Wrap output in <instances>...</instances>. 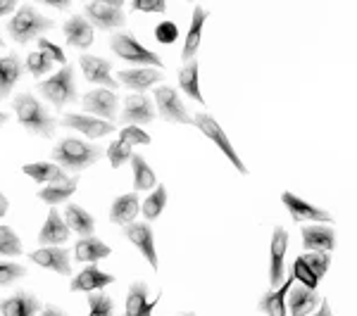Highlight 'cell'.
Returning a JSON list of instances; mask_svg holds the SVG:
<instances>
[{"mask_svg":"<svg viewBox=\"0 0 357 316\" xmlns=\"http://www.w3.org/2000/svg\"><path fill=\"white\" fill-rule=\"evenodd\" d=\"M110 48L119 60L129 62V65H151L155 69L162 67V57L153 50H148L131 31H117L110 38Z\"/></svg>","mask_w":357,"mask_h":316,"instance_id":"4","label":"cell"},{"mask_svg":"<svg viewBox=\"0 0 357 316\" xmlns=\"http://www.w3.org/2000/svg\"><path fill=\"white\" fill-rule=\"evenodd\" d=\"M191 124L193 126H198L203 134L210 138L212 143H215L220 150L227 155L229 157V162H231L236 166V171H241V174H248V166L241 162V157H238V152L234 150V145H231V141L227 138V134L222 131V126L220 122H217L212 114H205V112H200V114H195V117H191Z\"/></svg>","mask_w":357,"mask_h":316,"instance_id":"6","label":"cell"},{"mask_svg":"<svg viewBox=\"0 0 357 316\" xmlns=\"http://www.w3.org/2000/svg\"><path fill=\"white\" fill-rule=\"evenodd\" d=\"M303 248L307 252H331L336 248V233L324 223L303 226Z\"/></svg>","mask_w":357,"mask_h":316,"instance_id":"20","label":"cell"},{"mask_svg":"<svg viewBox=\"0 0 357 316\" xmlns=\"http://www.w3.org/2000/svg\"><path fill=\"white\" fill-rule=\"evenodd\" d=\"M286 252H289V231L284 226H276L269 248V283L272 290L279 288L286 278Z\"/></svg>","mask_w":357,"mask_h":316,"instance_id":"8","label":"cell"},{"mask_svg":"<svg viewBox=\"0 0 357 316\" xmlns=\"http://www.w3.org/2000/svg\"><path fill=\"white\" fill-rule=\"evenodd\" d=\"M22 276H26V269L22 267V264L0 260V285L15 283V281H20Z\"/></svg>","mask_w":357,"mask_h":316,"instance_id":"42","label":"cell"},{"mask_svg":"<svg viewBox=\"0 0 357 316\" xmlns=\"http://www.w3.org/2000/svg\"><path fill=\"white\" fill-rule=\"evenodd\" d=\"M10 122V117H8V112H0V126H5Z\"/></svg>","mask_w":357,"mask_h":316,"instance_id":"53","label":"cell"},{"mask_svg":"<svg viewBox=\"0 0 357 316\" xmlns=\"http://www.w3.org/2000/svg\"><path fill=\"white\" fill-rule=\"evenodd\" d=\"M188 3H195V0H188Z\"/></svg>","mask_w":357,"mask_h":316,"instance_id":"56","label":"cell"},{"mask_svg":"<svg viewBox=\"0 0 357 316\" xmlns=\"http://www.w3.org/2000/svg\"><path fill=\"white\" fill-rule=\"evenodd\" d=\"M84 17L89 19L91 26H98L100 31L122 29L126 22L122 8H112V5H105V3H96V0H91L84 8Z\"/></svg>","mask_w":357,"mask_h":316,"instance_id":"10","label":"cell"},{"mask_svg":"<svg viewBox=\"0 0 357 316\" xmlns=\"http://www.w3.org/2000/svg\"><path fill=\"white\" fill-rule=\"evenodd\" d=\"M293 281H296V278H293V274H291L289 278H284V283H281L279 288L264 292L260 304H257V307H260V312H264L267 316H286V292L291 290Z\"/></svg>","mask_w":357,"mask_h":316,"instance_id":"26","label":"cell"},{"mask_svg":"<svg viewBox=\"0 0 357 316\" xmlns=\"http://www.w3.org/2000/svg\"><path fill=\"white\" fill-rule=\"evenodd\" d=\"M89 316H112L114 314V302L107 295H89Z\"/></svg>","mask_w":357,"mask_h":316,"instance_id":"41","label":"cell"},{"mask_svg":"<svg viewBox=\"0 0 357 316\" xmlns=\"http://www.w3.org/2000/svg\"><path fill=\"white\" fill-rule=\"evenodd\" d=\"M124 235L143 252V257L148 260V264L158 271V252H155V235L148 221H131L124 226Z\"/></svg>","mask_w":357,"mask_h":316,"instance_id":"12","label":"cell"},{"mask_svg":"<svg viewBox=\"0 0 357 316\" xmlns=\"http://www.w3.org/2000/svg\"><path fill=\"white\" fill-rule=\"evenodd\" d=\"M207 17H210V13H207L205 8H198V5H195V8H193V17H191V29H188L186 41H183V48H181V60L183 62L193 60L195 53H198L200 38H203V26H205Z\"/></svg>","mask_w":357,"mask_h":316,"instance_id":"23","label":"cell"},{"mask_svg":"<svg viewBox=\"0 0 357 316\" xmlns=\"http://www.w3.org/2000/svg\"><path fill=\"white\" fill-rule=\"evenodd\" d=\"M129 162H131V169H134L136 193L138 191H153V188L158 186V176H155V171L148 166L146 157H141V155H131Z\"/></svg>","mask_w":357,"mask_h":316,"instance_id":"34","label":"cell"},{"mask_svg":"<svg viewBox=\"0 0 357 316\" xmlns=\"http://www.w3.org/2000/svg\"><path fill=\"white\" fill-rule=\"evenodd\" d=\"M160 300V292H158ZM158 300H148V285L143 281L131 283L129 292H126L124 316H153V309L158 307Z\"/></svg>","mask_w":357,"mask_h":316,"instance_id":"19","label":"cell"},{"mask_svg":"<svg viewBox=\"0 0 357 316\" xmlns=\"http://www.w3.org/2000/svg\"><path fill=\"white\" fill-rule=\"evenodd\" d=\"M38 3L50 5V8H55V10H69V8H72V0H38Z\"/></svg>","mask_w":357,"mask_h":316,"instance_id":"48","label":"cell"},{"mask_svg":"<svg viewBox=\"0 0 357 316\" xmlns=\"http://www.w3.org/2000/svg\"><path fill=\"white\" fill-rule=\"evenodd\" d=\"M96 3H105V5H112V8H122L124 0H96Z\"/></svg>","mask_w":357,"mask_h":316,"instance_id":"52","label":"cell"},{"mask_svg":"<svg viewBox=\"0 0 357 316\" xmlns=\"http://www.w3.org/2000/svg\"><path fill=\"white\" fill-rule=\"evenodd\" d=\"M3 45H5V41H3V36H0V48H3Z\"/></svg>","mask_w":357,"mask_h":316,"instance_id":"54","label":"cell"},{"mask_svg":"<svg viewBox=\"0 0 357 316\" xmlns=\"http://www.w3.org/2000/svg\"><path fill=\"white\" fill-rule=\"evenodd\" d=\"M293 278L310 290H317V283H319V278H317V276L312 274V269H310L301 257H298L296 264H293Z\"/></svg>","mask_w":357,"mask_h":316,"instance_id":"39","label":"cell"},{"mask_svg":"<svg viewBox=\"0 0 357 316\" xmlns=\"http://www.w3.org/2000/svg\"><path fill=\"white\" fill-rule=\"evenodd\" d=\"M53 26H55L53 19L43 17L36 8H31V5H26V3L22 5V8H17V13L8 19L10 38L22 45H26L29 41H33V38L43 36V33L50 31Z\"/></svg>","mask_w":357,"mask_h":316,"instance_id":"2","label":"cell"},{"mask_svg":"<svg viewBox=\"0 0 357 316\" xmlns=\"http://www.w3.org/2000/svg\"><path fill=\"white\" fill-rule=\"evenodd\" d=\"M77 193V179H62V181H53V183H45V188L38 191V200L50 207H55L57 203H65L67 198Z\"/></svg>","mask_w":357,"mask_h":316,"instance_id":"31","label":"cell"},{"mask_svg":"<svg viewBox=\"0 0 357 316\" xmlns=\"http://www.w3.org/2000/svg\"><path fill=\"white\" fill-rule=\"evenodd\" d=\"M26 69H29V74H31V77L41 79L43 74H48L50 69H53V62H50L43 53H38V50H36V53L26 55Z\"/></svg>","mask_w":357,"mask_h":316,"instance_id":"40","label":"cell"},{"mask_svg":"<svg viewBox=\"0 0 357 316\" xmlns=\"http://www.w3.org/2000/svg\"><path fill=\"white\" fill-rule=\"evenodd\" d=\"M289 292H291V316H310L321 302V297L317 295V290L305 288L301 283L291 285Z\"/></svg>","mask_w":357,"mask_h":316,"instance_id":"28","label":"cell"},{"mask_svg":"<svg viewBox=\"0 0 357 316\" xmlns=\"http://www.w3.org/2000/svg\"><path fill=\"white\" fill-rule=\"evenodd\" d=\"M131 8L136 13H167V0H134Z\"/></svg>","mask_w":357,"mask_h":316,"instance_id":"46","label":"cell"},{"mask_svg":"<svg viewBox=\"0 0 357 316\" xmlns=\"http://www.w3.org/2000/svg\"><path fill=\"white\" fill-rule=\"evenodd\" d=\"M22 72H24V65H22L17 53L0 57V100H5V97L13 93L17 81L22 79Z\"/></svg>","mask_w":357,"mask_h":316,"instance_id":"24","label":"cell"},{"mask_svg":"<svg viewBox=\"0 0 357 316\" xmlns=\"http://www.w3.org/2000/svg\"><path fill=\"white\" fill-rule=\"evenodd\" d=\"M281 203L284 207L289 210L291 219L293 221H317V223H331L333 216L329 214L326 210H321V207H314L310 203H305L303 198H298V195H293L291 191L281 193Z\"/></svg>","mask_w":357,"mask_h":316,"instance_id":"11","label":"cell"},{"mask_svg":"<svg viewBox=\"0 0 357 316\" xmlns=\"http://www.w3.org/2000/svg\"><path fill=\"white\" fill-rule=\"evenodd\" d=\"M153 105H158V114L165 122L172 124H191V114L186 112V105L181 102V95L176 93V88L167 84L155 86L153 93Z\"/></svg>","mask_w":357,"mask_h":316,"instance_id":"7","label":"cell"},{"mask_svg":"<svg viewBox=\"0 0 357 316\" xmlns=\"http://www.w3.org/2000/svg\"><path fill=\"white\" fill-rule=\"evenodd\" d=\"M62 33L67 38V45L72 48H79V50H86L93 45V26L89 24L84 15H74L62 24Z\"/></svg>","mask_w":357,"mask_h":316,"instance_id":"18","label":"cell"},{"mask_svg":"<svg viewBox=\"0 0 357 316\" xmlns=\"http://www.w3.org/2000/svg\"><path fill=\"white\" fill-rule=\"evenodd\" d=\"M8 210H10V200L5 198L3 193H0V216H5V214H8Z\"/></svg>","mask_w":357,"mask_h":316,"instance_id":"51","label":"cell"},{"mask_svg":"<svg viewBox=\"0 0 357 316\" xmlns=\"http://www.w3.org/2000/svg\"><path fill=\"white\" fill-rule=\"evenodd\" d=\"M155 38H158L160 43H165V45L174 43L178 38V26L174 24V22H169V19L160 22V24L155 26Z\"/></svg>","mask_w":357,"mask_h":316,"instance_id":"45","label":"cell"},{"mask_svg":"<svg viewBox=\"0 0 357 316\" xmlns=\"http://www.w3.org/2000/svg\"><path fill=\"white\" fill-rule=\"evenodd\" d=\"M0 312L3 316H36L41 312V302L36 300V295L31 292H15V295L0 300Z\"/></svg>","mask_w":357,"mask_h":316,"instance_id":"21","label":"cell"},{"mask_svg":"<svg viewBox=\"0 0 357 316\" xmlns=\"http://www.w3.org/2000/svg\"><path fill=\"white\" fill-rule=\"evenodd\" d=\"M165 77L160 69L155 67H134V69H122L119 72V81L126 86V88H131L134 93H146L148 88H153L155 84H162Z\"/></svg>","mask_w":357,"mask_h":316,"instance_id":"15","label":"cell"},{"mask_svg":"<svg viewBox=\"0 0 357 316\" xmlns=\"http://www.w3.org/2000/svg\"><path fill=\"white\" fill-rule=\"evenodd\" d=\"M122 122L129 126H141L155 122V105L146 93H131L124 100Z\"/></svg>","mask_w":357,"mask_h":316,"instance_id":"14","label":"cell"},{"mask_svg":"<svg viewBox=\"0 0 357 316\" xmlns=\"http://www.w3.org/2000/svg\"><path fill=\"white\" fill-rule=\"evenodd\" d=\"M26 176H31L36 183H53V181H62L67 179L65 169L57 166L55 162H33V164H24L22 166Z\"/></svg>","mask_w":357,"mask_h":316,"instance_id":"33","label":"cell"},{"mask_svg":"<svg viewBox=\"0 0 357 316\" xmlns=\"http://www.w3.org/2000/svg\"><path fill=\"white\" fill-rule=\"evenodd\" d=\"M17 5H20V0H0V19H3L5 15L13 13Z\"/></svg>","mask_w":357,"mask_h":316,"instance_id":"47","label":"cell"},{"mask_svg":"<svg viewBox=\"0 0 357 316\" xmlns=\"http://www.w3.org/2000/svg\"><path fill=\"white\" fill-rule=\"evenodd\" d=\"M301 260L307 264L310 269H312V274L317 276V278H321V276L329 271L331 255H329V252H307V255H303Z\"/></svg>","mask_w":357,"mask_h":316,"instance_id":"37","label":"cell"},{"mask_svg":"<svg viewBox=\"0 0 357 316\" xmlns=\"http://www.w3.org/2000/svg\"><path fill=\"white\" fill-rule=\"evenodd\" d=\"M38 93H41L45 100L53 102V107L62 110L69 102H77L79 100V93H77V84H74V67L72 65H65L57 74H53L50 79L45 81L36 84Z\"/></svg>","mask_w":357,"mask_h":316,"instance_id":"5","label":"cell"},{"mask_svg":"<svg viewBox=\"0 0 357 316\" xmlns=\"http://www.w3.org/2000/svg\"><path fill=\"white\" fill-rule=\"evenodd\" d=\"M29 260L60 276L72 274V260H69V252L62 248V245H45L41 250L29 252Z\"/></svg>","mask_w":357,"mask_h":316,"instance_id":"13","label":"cell"},{"mask_svg":"<svg viewBox=\"0 0 357 316\" xmlns=\"http://www.w3.org/2000/svg\"><path fill=\"white\" fill-rule=\"evenodd\" d=\"M131 155H134V150H131V145L124 141H114L112 145L107 148V159H110L112 169H119L122 164L129 162Z\"/></svg>","mask_w":357,"mask_h":316,"instance_id":"38","label":"cell"},{"mask_svg":"<svg viewBox=\"0 0 357 316\" xmlns=\"http://www.w3.org/2000/svg\"><path fill=\"white\" fill-rule=\"evenodd\" d=\"M67 240H69L67 223L62 221L60 212H57L55 207H50L48 219H45L41 233H38V243L45 248V245H62V243H67Z\"/></svg>","mask_w":357,"mask_h":316,"instance_id":"25","label":"cell"},{"mask_svg":"<svg viewBox=\"0 0 357 316\" xmlns=\"http://www.w3.org/2000/svg\"><path fill=\"white\" fill-rule=\"evenodd\" d=\"M165 205H167V188L162 186V183H158V191H153L146 200H143L141 212L148 221H153L165 212Z\"/></svg>","mask_w":357,"mask_h":316,"instance_id":"35","label":"cell"},{"mask_svg":"<svg viewBox=\"0 0 357 316\" xmlns=\"http://www.w3.org/2000/svg\"><path fill=\"white\" fill-rule=\"evenodd\" d=\"M82 107H84V112L112 122V119L117 117L119 97L110 88H96V90H89V93L82 97Z\"/></svg>","mask_w":357,"mask_h":316,"instance_id":"9","label":"cell"},{"mask_svg":"<svg viewBox=\"0 0 357 316\" xmlns=\"http://www.w3.org/2000/svg\"><path fill=\"white\" fill-rule=\"evenodd\" d=\"M13 110L17 112V119H20V124L24 126L26 131H31V134L45 136V138H50V136L55 134L57 122H55L53 117H50L48 110H45V107L31 93L15 95Z\"/></svg>","mask_w":357,"mask_h":316,"instance_id":"3","label":"cell"},{"mask_svg":"<svg viewBox=\"0 0 357 316\" xmlns=\"http://www.w3.org/2000/svg\"><path fill=\"white\" fill-rule=\"evenodd\" d=\"M62 126L77 129L79 134H84L89 138H102L114 131V124L100 122V117H89V114H74V112H67L65 117H62Z\"/></svg>","mask_w":357,"mask_h":316,"instance_id":"17","label":"cell"},{"mask_svg":"<svg viewBox=\"0 0 357 316\" xmlns=\"http://www.w3.org/2000/svg\"><path fill=\"white\" fill-rule=\"evenodd\" d=\"M110 255H112L110 245H105L102 240L93 238V235H86V238H82L74 245V257H77V262L96 264L98 260H105V257H110Z\"/></svg>","mask_w":357,"mask_h":316,"instance_id":"29","label":"cell"},{"mask_svg":"<svg viewBox=\"0 0 357 316\" xmlns=\"http://www.w3.org/2000/svg\"><path fill=\"white\" fill-rule=\"evenodd\" d=\"M36 45H38V53H43L50 62H60V65H67V55L62 53L60 45H55L53 41H48V38H43V36L36 38Z\"/></svg>","mask_w":357,"mask_h":316,"instance_id":"43","label":"cell"},{"mask_svg":"<svg viewBox=\"0 0 357 316\" xmlns=\"http://www.w3.org/2000/svg\"><path fill=\"white\" fill-rule=\"evenodd\" d=\"M22 240L10 226H0V257H20Z\"/></svg>","mask_w":357,"mask_h":316,"instance_id":"36","label":"cell"},{"mask_svg":"<svg viewBox=\"0 0 357 316\" xmlns=\"http://www.w3.org/2000/svg\"><path fill=\"white\" fill-rule=\"evenodd\" d=\"M178 88L191 97V100L205 102V97L198 88V60H195V57L188 62H183V67L178 69Z\"/></svg>","mask_w":357,"mask_h":316,"instance_id":"32","label":"cell"},{"mask_svg":"<svg viewBox=\"0 0 357 316\" xmlns=\"http://www.w3.org/2000/svg\"><path fill=\"white\" fill-rule=\"evenodd\" d=\"M41 316H67V314L62 312L60 307H55V304H48V307H45L43 312H41Z\"/></svg>","mask_w":357,"mask_h":316,"instance_id":"50","label":"cell"},{"mask_svg":"<svg viewBox=\"0 0 357 316\" xmlns=\"http://www.w3.org/2000/svg\"><path fill=\"white\" fill-rule=\"evenodd\" d=\"M138 210H141L138 193L119 195L110 207V221L117 223V226H126V223H131L138 216Z\"/></svg>","mask_w":357,"mask_h":316,"instance_id":"27","label":"cell"},{"mask_svg":"<svg viewBox=\"0 0 357 316\" xmlns=\"http://www.w3.org/2000/svg\"><path fill=\"white\" fill-rule=\"evenodd\" d=\"M181 316H195V314H191V312H188V314H181Z\"/></svg>","mask_w":357,"mask_h":316,"instance_id":"55","label":"cell"},{"mask_svg":"<svg viewBox=\"0 0 357 316\" xmlns=\"http://www.w3.org/2000/svg\"><path fill=\"white\" fill-rule=\"evenodd\" d=\"M65 223L69 231L79 235H93L96 233V219L84 210L82 205H67L65 207Z\"/></svg>","mask_w":357,"mask_h":316,"instance_id":"30","label":"cell"},{"mask_svg":"<svg viewBox=\"0 0 357 316\" xmlns=\"http://www.w3.org/2000/svg\"><path fill=\"white\" fill-rule=\"evenodd\" d=\"M310 316H333V314H331V304H329V300H321V302H319V309H317L314 314H310Z\"/></svg>","mask_w":357,"mask_h":316,"instance_id":"49","label":"cell"},{"mask_svg":"<svg viewBox=\"0 0 357 316\" xmlns=\"http://www.w3.org/2000/svg\"><path fill=\"white\" fill-rule=\"evenodd\" d=\"M119 141L129 143V145H151V143H153L151 136H148L143 129H138V126H126V129H122Z\"/></svg>","mask_w":357,"mask_h":316,"instance_id":"44","label":"cell"},{"mask_svg":"<svg viewBox=\"0 0 357 316\" xmlns=\"http://www.w3.org/2000/svg\"><path fill=\"white\" fill-rule=\"evenodd\" d=\"M114 283V276L112 274H105L96 267V264H89L86 269H82V274L74 276L72 281V288L74 292H93V290H102L105 285Z\"/></svg>","mask_w":357,"mask_h":316,"instance_id":"22","label":"cell"},{"mask_svg":"<svg viewBox=\"0 0 357 316\" xmlns=\"http://www.w3.org/2000/svg\"><path fill=\"white\" fill-rule=\"evenodd\" d=\"M102 150L96 143H86L82 138H62L60 143L53 148V159L57 166H62L65 171H86L89 166H93L100 159Z\"/></svg>","mask_w":357,"mask_h":316,"instance_id":"1","label":"cell"},{"mask_svg":"<svg viewBox=\"0 0 357 316\" xmlns=\"http://www.w3.org/2000/svg\"><path fill=\"white\" fill-rule=\"evenodd\" d=\"M79 65H82V72L86 77V81L91 84H100L105 88H119V84L112 79V65L105 60V57H98V55H82L79 57Z\"/></svg>","mask_w":357,"mask_h":316,"instance_id":"16","label":"cell"}]
</instances>
